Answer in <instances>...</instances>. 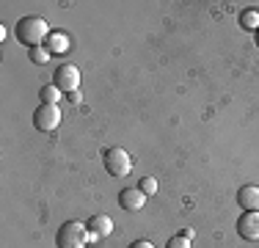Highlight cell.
<instances>
[{"label":"cell","instance_id":"obj_1","mask_svg":"<svg viewBox=\"0 0 259 248\" xmlns=\"http://www.w3.org/2000/svg\"><path fill=\"white\" fill-rule=\"evenodd\" d=\"M14 36H17V42H22L25 47H39L41 42L50 36V28H47V22L41 20V17H22V20H17L14 25Z\"/></svg>","mask_w":259,"mask_h":248},{"label":"cell","instance_id":"obj_2","mask_svg":"<svg viewBox=\"0 0 259 248\" xmlns=\"http://www.w3.org/2000/svg\"><path fill=\"white\" fill-rule=\"evenodd\" d=\"M91 240L89 234V226L80 221H66L61 223L58 234H55V243H58V248H85Z\"/></svg>","mask_w":259,"mask_h":248},{"label":"cell","instance_id":"obj_3","mask_svg":"<svg viewBox=\"0 0 259 248\" xmlns=\"http://www.w3.org/2000/svg\"><path fill=\"white\" fill-rule=\"evenodd\" d=\"M102 160H105V169H108V174H113V177H127L130 169H133V160H130V154L124 152V149H119V146L105 149Z\"/></svg>","mask_w":259,"mask_h":248},{"label":"cell","instance_id":"obj_4","mask_svg":"<svg viewBox=\"0 0 259 248\" xmlns=\"http://www.w3.org/2000/svg\"><path fill=\"white\" fill-rule=\"evenodd\" d=\"M33 124H36V130H41V133H53V130L61 124V108L58 105H45L41 102L39 108H36V113H33Z\"/></svg>","mask_w":259,"mask_h":248},{"label":"cell","instance_id":"obj_5","mask_svg":"<svg viewBox=\"0 0 259 248\" xmlns=\"http://www.w3.org/2000/svg\"><path fill=\"white\" fill-rule=\"evenodd\" d=\"M53 86H58L61 91H66V94H75L77 86H80V72L75 64H61L58 69L53 74Z\"/></svg>","mask_w":259,"mask_h":248},{"label":"cell","instance_id":"obj_6","mask_svg":"<svg viewBox=\"0 0 259 248\" xmlns=\"http://www.w3.org/2000/svg\"><path fill=\"white\" fill-rule=\"evenodd\" d=\"M237 234L243 240H259V213H243L237 218Z\"/></svg>","mask_w":259,"mask_h":248},{"label":"cell","instance_id":"obj_7","mask_svg":"<svg viewBox=\"0 0 259 248\" xmlns=\"http://www.w3.org/2000/svg\"><path fill=\"white\" fill-rule=\"evenodd\" d=\"M237 204L243 213H259V188L256 185H243L237 190Z\"/></svg>","mask_w":259,"mask_h":248},{"label":"cell","instance_id":"obj_8","mask_svg":"<svg viewBox=\"0 0 259 248\" xmlns=\"http://www.w3.org/2000/svg\"><path fill=\"white\" fill-rule=\"evenodd\" d=\"M146 204V196L141 193V188H124L119 193V207L121 210H130V213H135V210H141Z\"/></svg>","mask_w":259,"mask_h":248},{"label":"cell","instance_id":"obj_9","mask_svg":"<svg viewBox=\"0 0 259 248\" xmlns=\"http://www.w3.org/2000/svg\"><path fill=\"white\" fill-rule=\"evenodd\" d=\"M89 234L91 240H100V237H108L110 232H113V221L108 218V215H94V218H89Z\"/></svg>","mask_w":259,"mask_h":248},{"label":"cell","instance_id":"obj_10","mask_svg":"<svg viewBox=\"0 0 259 248\" xmlns=\"http://www.w3.org/2000/svg\"><path fill=\"white\" fill-rule=\"evenodd\" d=\"M47 50L55 53V55L69 53V39H66V33H50L47 36Z\"/></svg>","mask_w":259,"mask_h":248},{"label":"cell","instance_id":"obj_11","mask_svg":"<svg viewBox=\"0 0 259 248\" xmlns=\"http://www.w3.org/2000/svg\"><path fill=\"white\" fill-rule=\"evenodd\" d=\"M240 25H243L245 30H259V11H254V9H245L243 14H240Z\"/></svg>","mask_w":259,"mask_h":248},{"label":"cell","instance_id":"obj_12","mask_svg":"<svg viewBox=\"0 0 259 248\" xmlns=\"http://www.w3.org/2000/svg\"><path fill=\"white\" fill-rule=\"evenodd\" d=\"M39 97H41V102H45V105H55L61 99V89L50 83V86H45V89L39 91Z\"/></svg>","mask_w":259,"mask_h":248},{"label":"cell","instance_id":"obj_13","mask_svg":"<svg viewBox=\"0 0 259 248\" xmlns=\"http://www.w3.org/2000/svg\"><path fill=\"white\" fill-rule=\"evenodd\" d=\"M47 58H50V50L47 47H33L30 50V61H33V64H47Z\"/></svg>","mask_w":259,"mask_h":248},{"label":"cell","instance_id":"obj_14","mask_svg":"<svg viewBox=\"0 0 259 248\" xmlns=\"http://www.w3.org/2000/svg\"><path fill=\"white\" fill-rule=\"evenodd\" d=\"M141 193H144V196H155L157 193V179L155 177H144V179H141Z\"/></svg>","mask_w":259,"mask_h":248},{"label":"cell","instance_id":"obj_15","mask_svg":"<svg viewBox=\"0 0 259 248\" xmlns=\"http://www.w3.org/2000/svg\"><path fill=\"white\" fill-rule=\"evenodd\" d=\"M165 248H190V240H185L182 234H177V237L168 240V245H165Z\"/></svg>","mask_w":259,"mask_h":248},{"label":"cell","instance_id":"obj_16","mask_svg":"<svg viewBox=\"0 0 259 248\" xmlns=\"http://www.w3.org/2000/svg\"><path fill=\"white\" fill-rule=\"evenodd\" d=\"M130 248H155V245H152L149 240H135V243L130 245Z\"/></svg>","mask_w":259,"mask_h":248},{"label":"cell","instance_id":"obj_17","mask_svg":"<svg viewBox=\"0 0 259 248\" xmlns=\"http://www.w3.org/2000/svg\"><path fill=\"white\" fill-rule=\"evenodd\" d=\"M256 45H259V30H256Z\"/></svg>","mask_w":259,"mask_h":248}]
</instances>
